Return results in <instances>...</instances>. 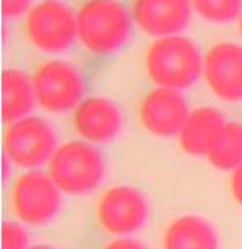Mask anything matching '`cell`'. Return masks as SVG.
<instances>
[{"label": "cell", "instance_id": "obj_1", "mask_svg": "<svg viewBox=\"0 0 242 249\" xmlns=\"http://www.w3.org/2000/svg\"><path fill=\"white\" fill-rule=\"evenodd\" d=\"M205 55L194 39L177 35L153 41L145 55V70L156 88L182 91L203 77Z\"/></svg>", "mask_w": 242, "mask_h": 249}, {"label": "cell", "instance_id": "obj_2", "mask_svg": "<svg viewBox=\"0 0 242 249\" xmlns=\"http://www.w3.org/2000/svg\"><path fill=\"white\" fill-rule=\"evenodd\" d=\"M133 17L119 0H86L77 12L78 41L88 53L114 54L132 36Z\"/></svg>", "mask_w": 242, "mask_h": 249}, {"label": "cell", "instance_id": "obj_3", "mask_svg": "<svg viewBox=\"0 0 242 249\" xmlns=\"http://www.w3.org/2000/svg\"><path fill=\"white\" fill-rule=\"evenodd\" d=\"M48 173L64 194L86 196L102 184L106 161L96 145L72 140L59 145L48 164Z\"/></svg>", "mask_w": 242, "mask_h": 249}, {"label": "cell", "instance_id": "obj_4", "mask_svg": "<svg viewBox=\"0 0 242 249\" xmlns=\"http://www.w3.org/2000/svg\"><path fill=\"white\" fill-rule=\"evenodd\" d=\"M57 148L55 130L44 117L30 116L7 125L3 137L5 158L23 171H36L48 166Z\"/></svg>", "mask_w": 242, "mask_h": 249}, {"label": "cell", "instance_id": "obj_5", "mask_svg": "<svg viewBox=\"0 0 242 249\" xmlns=\"http://www.w3.org/2000/svg\"><path fill=\"white\" fill-rule=\"evenodd\" d=\"M62 194L48 171H25L12 186L10 209L20 223L43 227L59 215Z\"/></svg>", "mask_w": 242, "mask_h": 249}, {"label": "cell", "instance_id": "obj_6", "mask_svg": "<svg viewBox=\"0 0 242 249\" xmlns=\"http://www.w3.org/2000/svg\"><path fill=\"white\" fill-rule=\"evenodd\" d=\"M25 36L43 54H62L78 39L77 13L59 0H43L25 17Z\"/></svg>", "mask_w": 242, "mask_h": 249}, {"label": "cell", "instance_id": "obj_7", "mask_svg": "<svg viewBox=\"0 0 242 249\" xmlns=\"http://www.w3.org/2000/svg\"><path fill=\"white\" fill-rule=\"evenodd\" d=\"M38 106L49 114L73 112L85 100V82L77 65L62 59L41 62L32 73Z\"/></svg>", "mask_w": 242, "mask_h": 249}, {"label": "cell", "instance_id": "obj_8", "mask_svg": "<svg viewBox=\"0 0 242 249\" xmlns=\"http://www.w3.org/2000/svg\"><path fill=\"white\" fill-rule=\"evenodd\" d=\"M148 217L150 202L137 187L114 186L97 199V223L114 238H130L145 227Z\"/></svg>", "mask_w": 242, "mask_h": 249}, {"label": "cell", "instance_id": "obj_9", "mask_svg": "<svg viewBox=\"0 0 242 249\" xmlns=\"http://www.w3.org/2000/svg\"><path fill=\"white\" fill-rule=\"evenodd\" d=\"M190 114L189 105L180 91L153 88L138 107V121L148 134L156 139L179 137Z\"/></svg>", "mask_w": 242, "mask_h": 249}, {"label": "cell", "instance_id": "obj_10", "mask_svg": "<svg viewBox=\"0 0 242 249\" xmlns=\"http://www.w3.org/2000/svg\"><path fill=\"white\" fill-rule=\"evenodd\" d=\"M203 80L220 101L242 103V46L213 44L203 59Z\"/></svg>", "mask_w": 242, "mask_h": 249}, {"label": "cell", "instance_id": "obj_11", "mask_svg": "<svg viewBox=\"0 0 242 249\" xmlns=\"http://www.w3.org/2000/svg\"><path fill=\"white\" fill-rule=\"evenodd\" d=\"M72 122L80 140L97 147L119 137L124 129V112L109 98L90 96L72 112Z\"/></svg>", "mask_w": 242, "mask_h": 249}, {"label": "cell", "instance_id": "obj_12", "mask_svg": "<svg viewBox=\"0 0 242 249\" xmlns=\"http://www.w3.org/2000/svg\"><path fill=\"white\" fill-rule=\"evenodd\" d=\"M192 0H135L133 23L151 37L177 36L192 21Z\"/></svg>", "mask_w": 242, "mask_h": 249}, {"label": "cell", "instance_id": "obj_13", "mask_svg": "<svg viewBox=\"0 0 242 249\" xmlns=\"http://www.w3.org/2000/svg\"><path fill=\"white\" fill-rule=\"evenodd\" d=\"M162 249H220V238L207 218L180 215L164 230Z\"/></svg>", "mask_w": 242, "mask_h": 249}, {"label": "cell", "instance_id": "obj_14", "mask_svg": "<svg viewBox=\"0 0 242 249\" xmlns=\"http://www.w3.org/2000/svg\"><path fill=\"white\" fill-rule=\"evenodd\" d=\"M38 106L32 77L18 69L2 73V119L7 125L32 116Z\"/></svg>", "mask_w": 242, "mask_h": 249}, {"label": "cell", "instance_id": "obj_15", "mask_svg": "<svg viewBox=\"0 0 242 249\" xmlns=\"http://www.w3.org/2000/svg\"><path fill=\"white\" fill-rule=\"evenodd\" d=\"M226 122L216 107L202 106L190 111L184 129L179 134V145L190 157H207L208 148Z\"/></svg>", "mask_w": 242, "mask_h": 249}, {"label": "cell", "instance_id": "obj_16", "mask_svg": "<svg viewBox=\"0 0 242 249\" xmlns=\"http://www.w3.org/2000/svg\"><path fill=\"white\" fill-rule=\"evenodd\" d=\"M208 163L215 170L232 173L242 166V124L226 121L208 148Z\"/></svg>", "mask_w": 242, "mask_h": 249}, {"label": "cell", "instance_id": "obj_17", "mask_svg": "<svg viewBox=\"0 0 242 249\" xmlns=\"http://www.w3.org/2000/svg\"><path fill=\"white\" fill-rule=\"evenodd\" d=\"M192 8L202 20L225 25L242 13V0H192Z\"/></svg>", "mask_w": 242, "mask_h": 249}, {"label": "cell", "instance_id": "obj_18", "mask_svg": "<svg viewBox=\"0 0 242 249\" xmlns=\"http://www.w3.org/2000/svg\"><path fill=\"white\" fill-rule=\"evenodd\" d=\"M30 236L20 222H7L2 227V249H30Z\"/></svg>", "mask_w": 242, "mask_h": 249}, {"label": "cell", "instance_id": "obj_19", "mask_svg": "<svg viewBox=\"0 0 242 249\" xmlns=\"http://www.w3.org/2000/svg\"><path fill=\"white\" fill-rule=\"evenodd\" d=\"M31 8V0H2V13L7 20L26 17Z\"/></svg>", "mask_w": 242, "mask_h": 249}, {"label": "cell", "instance_id": "obj_20", "mask_svg": "<svg viewBox=\"0 0 242 249\" xmlns=\"http://www.w3.org/2000/svg\"><path fill=\"white\" fill-rule=\"evenodd\" d=\"M102 249H146L145 244H142L138 239L133 238H114Z\"/></svg>", "mask_w": 242, "mask_h": 249}, {"label": "cell", "instance_id": "obj_21", "mask_svg": "<svg viewBox=\"0 0 242 249\" xmlns=\"http://www.w3.org/2000/svg\"><path fill=\"white\" fill-rule=\"evenodd\" d=\"M229 187H231V194L234 197V200L242 207V166L231 173Z\"/></svg>", "mask_w": 242, "mask_h": 249}, {"label": "cell", "instance_id": "obj_22", "mask_svg": "<svg viewBox=\"0 0 242 249\" xmlns=\"http://www.w3.org/2000/svg\"><path fill=\"white\" fill-rule=\"evenodd\" d=\"M30 249H54L52 246H48V244H34Z\"/></svg>", "mask_w": 242, "mask_h": 249}, {"label": "cell", "instance_id": "obj_23", "mask_svg": "<svg viewBox=\"0 0 242 249\" xmlns=\"http://www.w3.org/2000/svg\"><path fill=\"white\" fill-rule=\"evenodd\" d=\"M239 35L242 37V13H241V17H239Z\"/></svg>", "mask_w": 242, "mask_h": 249}]
</instances>
